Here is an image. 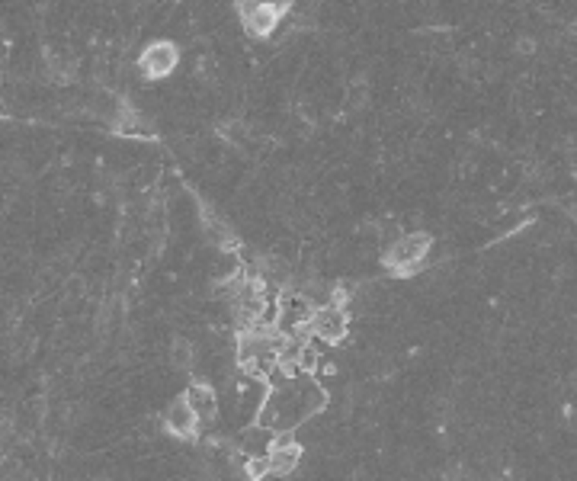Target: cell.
I'll list each match as a JSON object with an SVG mask.
<instances>
[{
	"mask_svg": "<svg viewBox=\"0 0 577 481\" xmlns=\"http://www.w3.org/2000/svg\"><path fill=\"white\" fill-rule=\"evenodd\" d=\"M292 10V0H237V13H241V23L250 36L263 39V36H273L285 13Z\"/></svg>",
	"mask_w": 577,
	"mask_h": 481,
	"instance_id": "cell-2",
	"label": "cell"
},
{
	"mask_svg": "<svg viewBox=\"0 0 577 481\" xmlns=\"http://www.w3.org/2000/svg\"><path fill=\"white\" fill-rule=\"evenodd\" d=\"M427 257H430V235L414 231V235H401L388 244L385 267L391 273H398V276H411V273L427 267Z\"/></svg>",
	"mask_w": 577,
	"mask_h": 481,
	"instance_id": "cell-1",
	"label": "cell"
},
{
	"mask_svg": "<svg viewBox=\"0 0 577 481\" xmlns=\"http://www.w3.org/2000/svg\"><path fill=\"white\" fill-rule=\"evenodd\" d=\"M366 100H369V84H363V80H356L353 87H350V94H347L350 110H363V106H366Z\"/></svg>",
	"mask_w": 577,
	"mask_h": 481,
	"instance_id": "cell-10",
	"label": "cell"
},
{
	"mask_svg": "<svg viewBox=\"0 0 577 481\" xmlns=\"http://www.w3.org/2000/svg\"><path fill=\"white\" fill-rule=\"evenodd\" d=\"M177 61H180V52L174 42H151L142 55V74L151 80H160L167 74H174Z\"/></svg>",
	"mask_w": 577,
	"mask_h": 481,
	"instance_id": "cell-4",
	"label": "cell"
},
{
	"mask_svg": "<svg viewBox=\"0 0 577 481\" xmlns=\"http://www.w3.org/2000/svg\"><path fill=\"white\" fill-rule=\"evenodd\" d=\"M164 424H167V430H170L174 436H180V440H190V436L199 430V424H202V420H199V414L190 408L186 394H183V398H177V401L167 408Z\"/></svg>",
	"mask_w": 577,
	"mask_h": 481,
	"instance_id": "cell-6",
	"label": "cell"
},
{
	"mask_svg": "<svg viewBox=\"0 0 577 481\" xmlns=\"http://www.w3.org/2000/svg\"><path fill=\"white\" fill-rule=\"evenodd\" d=\"M269 466H273V475H292L301 466V443L292 436V430L276 434V443L269 450Z\"/></svg>",
	"mask_w": 577,
	"mask_h": 481,
	"instance_id": "cell-5",
	"label": "cell"
},
{
	"mask_svg": "<svg viewBox=\"0 0 577 481\" xmlns=\"http://www.w3.org/2000/svg\"><path fill=\"white\" fill-rule=\"evenodd\" d=\"M273 443H276V430H269L260 420L241 434V450H244V456H269Z\"/></svg>",
	"mask_w": 577,
	"mask_h": 481,
	"instance_id": "cell-7",
	"label": "cell"
},
{
	"mask_svg": "<svg viewBox=\"0 0 577 481\" xmlns=\"http://www.w3.org/2000/svg\"><path fill=\"white\" fill-rule=\"evenodd\" d=\"M186 401H190V408L199 414L202 424L215 420V414H218V398H215L212 385H206V382H193V385L186 388Z\"/></svg>",
	"mask_w": 577,
	"mask_h": 481,
	"instance_id": "cell-8",
	"label": "cell"
},
{
	"mask_svg": "<svg viewBox=\"0 0 577 481\" xmlns=\"http://www.w3.org/2000/svg\"><path fill=\"white\" fill-rule=\"evenodd\" d=\"M350 331V315L340 302H324V305H315V315H311L308 334H315L317 340H324L327 347L340 343Z\"/></svg>",
	"mask_w": 577,
	"mask_h": 481,
	"instance_id": "cell-3",
	"label": "cell"
},
{
	"mask_svg": "<svg viewBox=\"0 0 577 481\" xmlns=\"http://www.w3.org/2000/svg\"><path fill=\"white\" fill-rule=\"evenodd\" d=\"M193 360H196V353H193L190 340H174V347H170V363H174L177 369H190Z\"/></svg>",
	"mask_w": 577,
	"mask_h": 481,
	"instance_id": "cell-9",
	"label": "cell"
}]
</instances>
